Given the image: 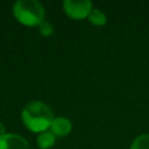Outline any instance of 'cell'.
<instances>
[{
	"instance_id": "7a4b0ae2",
	"label": "cell",
	"mask_w": 149,
	"mask_h": 149,
	"mask_svg": "<svg viewBox=\"0 0 149 149\" xmlns=\"http://www.w3.org/2000/svg\"><path fill=\"white\" fill-rule=\"evenodd\" d=\"M13 15L24 26H40L44 21V7L37 0H19L13 5Z\"/></svg>"
},
{
	"instance_id": "52a82bcc",
	"label": "cell",
	"mask_w": 149,
	"mask_h": 149,
	"mask_svg": "<svg viewBox=\"0 0 149 149\" xmlns=\"http://www.w3.org/2000/svg\"><path fill=\"white\" fill-rule=\"evenodd\" d=\"M88 21L94 26H104L107 22V16L102 10L98 8H93L88 14Z\"/></svg>"
},
{
	"instance_id": "5b68a950",
	"label": "cell",
	"mask_w": 149,
	"mask_h": 149,
	"mask_svg": "<svg viewBox=\"0 0 149 149\" xmlns=\"http://www.w3.org/2000/svg\"><path fill=\"white\" fill-rule=\"evenodd\" d=\"M71 129H72V123L65 116L54 118V120L51 122V126H50V130L56 136H65V135L70 134Z\"/></svg>"
},
{
	"instance_id": "6da1fadb",
	"label": "cell",
	"mask_w": 149,
	"mask_h": 149,
	"mask_svg": "<svg viewBox=\"0 0 149 149\" xmlns=\"http://www.w3.org/2000/svg\"><path fill=\"white\" fill-rule=\"evenodd\" d=\"M21 120L30 132L40 134L50 128L54 120V113L47 104L40 100H34L23 107Z\"/></svg>"
},
{
	"instance_id": "277c9868",
	"label": "cell",
	"mask_w": 149,
	"mask_h": 149,
	"mask_svg": "<svg viewBox=\"0 0 149 149\" xmlns=\"http://www.w3.org/2000/svg\"><path fill=\"white\" fill-rule=\"evenodd\" d=\"M0 149H29V144L23 136L6 133L0 136Z\"/></svg>"
},
{
	"instance_id": "8992f818",
	"label": "cell",
	"mask_w": 149,
	"mask_h": 149,
	"mask_svg": "<svg viewBox=\"0 0 149 149\" xmlns=\"http://www.w3.org/2000/svg\"><path fill=\"white\" fill-rule=\"evenodd\" d=\"M56 142V135L51 130H45L38 134L37 136V146L40 149H49Z\"/></svg>"
},
{
	"instance_id": "ba28073f",
	"label": "cell",
	"mask_w": 149,
	"mask_h": 149,
	"mask_svg": "<svg viewBox=\"0 0 149 149\" xmlns=\"http://www.w3.org/2000/svg\"><path fill=\"white\" fill-rule=\"evenodd\" d=\"M129 149H149V134L139 135L132 142Z\"/></svg>"
},
{
	"instance_id": "3957f363",
	"label": "cell",
	"mask_w": 149,
	"mask_h": 149,
	"mask_svg": "<svg viewBox=\"0 0 149 149\" xmlns=\"http://www.w3.org/2000/svg\"><path fill=\"white\" fill-rule=\"evenodd\" d=\"M63 9L69 17L73 20H83L88 17L93 6L90 0H65L63 1Z\"/></svg>"
},
{
	"instance_id": "30bf717a",
	"label": "cell",
	"mask_w": 149,
	"mask_h": 149,
	"mask_svg": "<svg viewBox=\"0 0 149 149\" xmlns=\"http://www.w3.org/2000/svg\"><path fill=\"white\" fill-rule=\"evenodd\" d=\"M6 134V128H5V125L0 121V136H2V135H5Z\"/></svg>"
},
{
	"instance_id": "9c48e42d",
	"label": "cell",
	"mask_w": 149,
	"mask_h": 149,
	"mask_svg": "<svg viewBox=\"0 0 149 149\" xmlns=\"http://www.w3.org/2000/svg\"><path fill=\"white\" fill-rule=\"evenodd\" d=\"M38 31H40L41 35L48 37V36H50V35L54 33V26H52L50 22H48V21H43V22L38 26Z\"/></svg>"
}]
</instances>
